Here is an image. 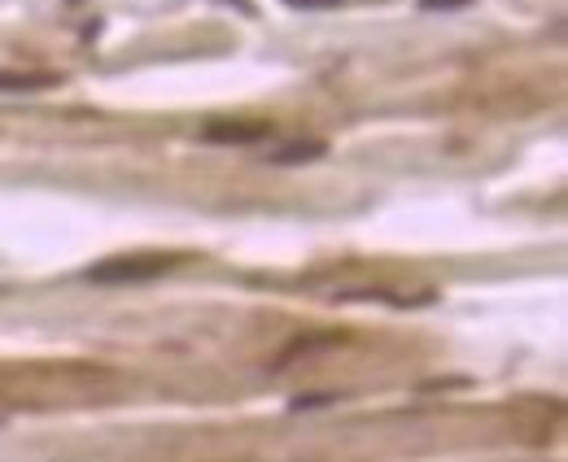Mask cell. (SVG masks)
<instances>
[{
    "instance_id": "6da1fadb",
    "label": "cell",
    "mask_w": 568,
    "mask_h": 462,
    "mask_svg": "<svg viewBox=\"0 0 568 462\" xmlns=\"http://www.w3.org/2000/svg\"><path fill=\"white\" fill-rule=\"evenodd\" d=\"M175 263H180V258H166V254H144V258H114V263L88 266L83 275H88L92 284H144V279H153V275L171 270Z\"/></svg>"
},
{
    "instance_id": "7a4b0ae2",
    "label": "cell",
    "mask_w": 568,
    "mask_h": 462,
    "mask_svg": "<svg viewBox=\"0 0 568 462\" xmlns=\"http://www.w3.org/2000/svg\"><path fill=\"white\" fill-rule=\"evenodd\" d=\"M267 135V123H254V127H236V123H214L206 127V140H227V144H250V140H263Z\"/></svg>"
},
{
    "instance_id": "3957f363",
    "label": "cell",
    "mask_w": 568,
    "mask_h": 462,
    "mask_svg": "<svg viewBox=\"0 0 568 462\" xmlns=\"http://www.w3.org/2000/svg\"><path fill=\"white\" fill-rule=\"evenodd\" d=\"M311 157H324V144H288L281 153H272L276 166H293V162H311Z\"/></svg>"
},
{
    "instance_id": "277c9868",
    "label": "cell",
    "mask_w": 568,
    "mask_h": 462,
    "mask_svg": "<svg viewBox=\"0 0 568 462\" xmlns=\"http://www.w3.org/2000/svg\"><path fill=\"white\" fill-rule=\"evenodd\" d=\"M53 83H58L53 74H40V79H31V74L27 79H18V74L13 79H0V88H53Z\"/></svg>"
},
{
    "instance_id": "5b68a950",
    "label": "cell",
    "mask_w": 568,
    "mask_h": 462,
    "mask_svg": "<svg viewBox=\"0 0 568 462\" xmlns=\"http://www.w3.org/2000/svg\"><path fill=\"white\" fill-rule=\"evenodd\" d=\"M293 9H328V4H342V0H284Z\"/></svg>"
},
{
    "instance_id": "8992f818",
    "label": "cell",
    "mask_w": 568,
    "mask_h": 462,
    "mask_svg": "<svg viewBox=\"0 0 568 462\" xmlns=\"http://www.w3.org/2000/svg\"><path fill=\"white\" fill-rule=\"evenodd\" d=\"M437 4L442 9H455V4H468V0H420V9H437Z\"/></svg>"
},
{
    "instance_id": "52a82bcc",
    "label": "cell",
    "mask_w": 568,
    "mask_h": 462,
    "mask_svg": "<svg viewBox=\"0 0 568 462\" xmlns=\"http://www.w3.org/2000/svg\"><path fill=\"white\" fill-rule=\"evenodd\" d=\"M0 423H4V419H0Z\"/></svg>"
}]
</instances>
